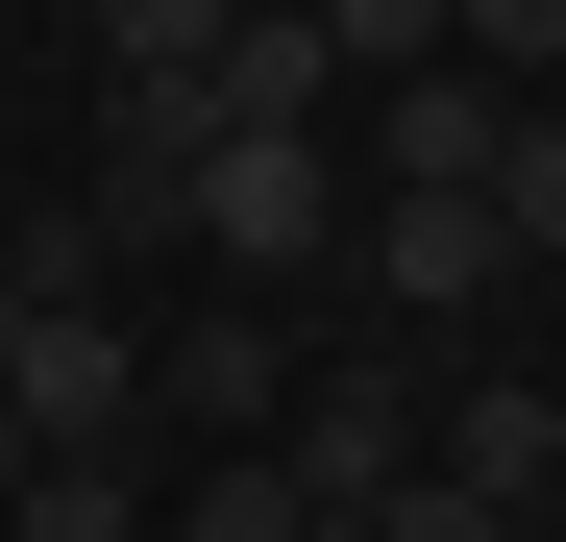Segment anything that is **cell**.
I'll return each instance as SVG.
<instances>
[{"mask_svg": "<svg viewBox=\"0 0 566 542\" xmlns=\"http://www.w3.org/2000/svg\"><path fill=\"white\" fill-rule=\"evenodd\" d=\"M493 247L566 271V100H517V148H493Z\"/></svg>", "mask_w": 566, "mask_h": 542, "instance_id": "9", "label": "cell"}, {"mask_svg": "<svg viewBox=\"0 0 566 542\" xmlns=\"http://www.w3.org/2000/svg\"><path fill=\"white\" fill-rule=\"evenodd\" d=\"M148 395H172V419H198V444H222V469H247V444H296V345H271V296H198V321H172V345H148Z\"/></svg>", "mask_w": 566, "mask_h": 542, "instance_id": "3", "label": "cell"}, {"mask_svg": "<svg viewBox=\"0 0 566 542\" xmlns=\"http://www.w3.org/2000/svg\"><path fill=\"white\" fill-rule=\"evenodd\" d=\"M321 542H369V518H321Z\"/></svg>", "mask_w": 566, "mask_h": 542, "instance_id": "15", "label": "cell"}, {"mask_svg": "<svg viewBox=\"0 0 566 542\" xmlns=\"http://www.w3.org/2000/svg\"><path fill=\"white\" fill-rule=\"evenodd\" d=\"M493 148H517V100H493V74H395V100H369V198H493Z\"/></svg>", "mask_w": 566, "mask_h": 542, "instance_id": "5", "label": "cell"}, {"mask_svg": "<svg viewBox=\"0 0 566 542\" xmlns=\"http://www.w3.org/2000/svg\"><path fill=\"white\" fill-rule=\"evenodd\" d=\"M0 542H124V469H25V493H0Z\"/></svg>", "mask_w": 566, "mask_h": 542, "instance_id": "11", "label": "cell"}, {"mask_svg": "<svg viewBox=\"0 0 566 542\" xmlns=\"http://www.w3.org/2000/svg\"><path fill=\"white\" fill-rule=\"evenodd\" d=\"M542 542H566V493H542Z\"/></svg>", "mask_w": 566, "mask_h": 542, "instance_id": "14", "label": "cell"}, {"mask_svg": "<svg viewBox=\"0 0 566 542\" xmlns=\"http://www.w3.org/2000/svg\"><path fill=\"white\" fill-rule=\"evenodd\" d=\"M369 296H395V321H468V296H517V247H493V198H369Z\"/></svg>", "mask_w": 566, "mask_h": 542, "instance_id": "6", "label": "cell"}, {"mask_svg": "<svg viewBox=\"0 0 566 542\" xmlns=\"http://www.w3.org/2000/svg\"><path fill=\"white\" fill-rule=\"evenodd\" d=\"M542 395H566V321H542Z\"/></svg>", "mask_w": 566, "mask_h": 542, "instance_id": "13", "label": "cell"}, {"mask_svg": "<svg viewBox=\"0 0 566 542\" xmlns=\"http://www.w3.org/2000/svg\"><path fill=\"white\" fill-rule=\"evenodd\" d=\"M369 542H542L517 493H468V469H419V493H369Z\"/></svg>", "mask_w": 566, "mask_h": 542, "instance_id": "10", "label": "cell"}, {"mask_svg": "<svg viewBox=\"0 0 566 542\" xmlns=\"http://www.w3.org/2000/svg\"><path fill=\"white\" fill-rule=\"evenodd\" d=\"M419 469H443V395H419V371H321V395H296V493H321V518L419 493Z\"/></svg>", "mask_w": 566, "mask_h": 542, "instance_id": "4", "label": "cell"}, {"mask_svg": "<svg viewBox=\"0 0 566 542\" xmlns=\"http://www.w3.org/2000/svg\"><path fill=\"white\" fill-rule=\"evenodd\" d=\"M443 469L542 518V493H566V395H542V371H468V395H443Z\"/></svg>", "mask_w": 566, "mask_h": 542, "instance_id": "7", "label": "cell"}, {"mask_svg": "<svg viewBox=\"0 0 566 542\" xmlns=\"http://www.w3.org/2000/svg\"><path fill=\"white\" fill-rule=\"evenodd\" d=\"M148 542H321V493H296V444H247V469H172Z\"/></svg>", "mask_w": 566, "mask_h": 542, "instance_id": "8", "label": "cell"}, {"mask_svg": "<svg viewBox=\"0 0 566 542\" xmlns=\"http://www.w3.org/2000/svg\"><path fill=\"white\" fill-rule=\"evenodd\" d=\"M0 395H25V271H0Z\"/></svg>", "mask_w": 566, "mask_h": 542, "instance_id": "12", "label": "cell"}, {"mask_svg": "<svg viewBox=\"0 0 566 542\" xmlns=\"http://www.w3.org/2000/svg\"><path fill=\"white\" fill-rule=\"evenodd\" d=\"M345 247H369V198L321 148H222L198 173V271H247V296H296V271H345Z\"/></svg>", "mask_w": 566, "mask_h": 542, "instance_id": "1", "label": "cell"}, {"mask_svg": "<svg viewBox=\"0 0 566 542\" xmlns=\"http://www.w3.org/2000/svg\"><path fill=\"white\" fill-rule=\"evenodd\" d=\"M0 419H25L50 469H124V419H172V395H148V345L99 296H25V395H0Z\"/></svg>", "mask_w": 566, "mask_h": 542, "instance_id": "2", "label": "cell"}]
</instances>
